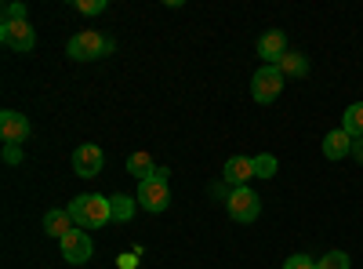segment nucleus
Returning <instances> with one entry per match:
<instances>
[{"label":"nucleus","mask_w":363,"mask_h":269,"mask_svg":"<svg viewBox=\"0 0 363 269\" xmlns=\"http://www.w3.org/2000/svg\"><path fill=\"white\" fill-rule=\"evenodd\" d=\"M58 248H62V258L69 265H84V262H91V255H95V244H91V233L87 229H73L69 236L58 241Z\"/></svg>","instance_id":"6"},{"label":"nucleus","mask_w":363,"mask_h":269,"mask_svg":"<svg viewBox=\"0 0 363 269\" xmlns=\"http://www.w3.org/2000/svg\"><path fill=\"white\" fill-rule=\"evenodd\" d=\"M109 51H113V40L102 37L99 29H80V33L69 37V44H66V55L73 62H95V58H106Z\"/></svg>","instance_id":"2"},{"label":"nucleus","mask_w":363,"mask_h":269,"mask_svg":"<svg viewBox=\"0 0 363 269\" xmlns=\"http://www.w3.org/2000/svg\"><path fill=\"white\" fill-rule=\"evenodd\" d=\"M167 204H171V190H167L164 178L153 175V178H145V182H138V207L160 215V212H167Z\"/></svg>","instance_id":"5"},{"label":"nucleus","mask_w":363,"mask_h":269,"mask_svg":"<svg viewBox=\"0 0 363 269\" xmlns=\"http://www.w3.org/2000/svg\"><path fill=\"white\" fill-rule=\"evenodd\" d=\"M73 8L80 15H102L106 11V0H73Z\"/></svg>","instance_id":"20"},{"label":"nucleus","mask_w":363,"mask_h":269,"mask_svg":"<svg viewBox=\"0 0 363 269\" xmlns=\"http://www.w3.org/2000/svg\"><path fill=\"white\" fill-rule=\"evenodd\" d=\"M73 229H77V222L69 219L66 207H62V212L55 207V212H48V215H44V233H48V236H58V241H62V236H69Z\"/></svg>","instance_id":"13"},{"label":"nucleus","mask_w":363,"mask_h":269,"mask_svg":"<svg viewBox=\"0 0 363 269\" xmlns=\"http://www.w3.org/2000/svg\"><path fill=\"white\" fill-rule=\"evenodd\" d=\"M153 171H157V164H153V157H149V153H131L128 157V175H135L138 182L153 178Z\"/></svg>","instance_id":"17"},{"label":"nucleus","mask_w":363,"mask_h":269,"mask_svg":"<svg viewBox=\"0 0 363 269\" xmlns=\"http://www.w3.org/2000/svg\"><path fill=\"white\" fill-rule=\"evenodd\" d=\"M0 44L11 48V51H33L37 33L29 22H0Z\"/></svg>","instance_id":"7"},{"label":"nucleus","mask_w":363,"mask_h":269,"mask_svg":"<svg viewBox=\"0 0 363 269\" xmlns=\"http://www.w3.org/2000/svg\"><path fill=\"white\" fill-rule=\"evenodd\" d=\"M102 164H106V157H102L99 146L84 142V146L73 149V171H77L80 178H95V175L102 171Z\"/></svg>","instance_id":"8"},{"label":"nucleus","mask_w":363,"mask_h":269,"mask_svg":"<svg viewBox=\"0 0 363 269\" xmlns=\"http://www.w3.org/2000/svg\"><path fill=\"white\" fill-rule=\"evenodd\" d=\"M135 265H138V255H135V251L120 255V269H135Z\"/></svg>","instance_id":"24"},{"label":"nucleus","mask_w":363,"mask_h":269,"mask_svg":"<svg viewBox=\"0 0 363 269\" xmlns=\"http://www.w3.org/2000/svg\"><path fill=\"white\" fill-rule=\"evenodd\" d=\"M0 138H4V146H22L29 138V121L18 109H4V113H0Z\"/></svg>","instance_id":"9"},{"label":"nucleus","mask_w":363,"mask_h":269,"mask_svg":"<svg viewBox=\"0 0 363 269\" xmlns=\"http://www.w3.org/2000/svg\"><path fill=\"white\" fill-rule=\"evenodd\" d=\"M342 131L352 135V138H363V102H352L342 113Z\"/></svg>","instance_id":"16"},{"label":"nucleus","mask_w":363,"mask_h":269,"mask_svg":"<svg viewBox=\"0 0 363 269\" xmlns=\"http://www.w3.org/2000/svg\"><path fill=\"white\" fill-rule=\"evenodd\" d=\"M26 15H29V11H26V4H18V0L4 8V22H29Z\"/></svg>","instance_id":"21"},{"label":"nucleus","mask_w":363,"mask_h":269,"mask_svg":"<svg viewBox=\"0 0 363 269\" xmlns=\"http://www.w3.org/2000/svg\"><path fill=\"white\" fill-rule=\"evenodd\" d=\"M323 157H327V160H345V157H352V135H345L342 128L327 131V138H323Z\"/></svg>","instance_id":"12"},{"label":"nucleus","mask_w":363,"mask_h":269,"mask_svg":"<svg viewBox=\"0 0 363 269\" xmlns=\"http://www.w3.org/2000/svg\"><path fill=\"white\" fill-rule=\"evenodd\" d=\"M109 207H113V222H131L138 200L128 197V193H116V197H109Z\"/></svg>","instance_id":"15"},{"label":"nucleus","mask_w":363,"mask_h":269,"mask_svg":"<svg viewBox=\"0 0 363 269\" xmlns=\"http://www.w3.org/2000/svg\"><path fill=\"white\" fill-rule=\"evenodd\" d=\"M280 92H284V73H280V66H262V70H255V77H251V95H255L258 106L277 102Z\"/></svg>","instance_id":"3"},{"label":"nucleus","mask_w":363,"mask_h":269,"mask_svg":"<svg viewBox=\"0 0 363 269\" xmlns=\"http://www.w3.org/2000/svg\"><path fill=\"white\" fill-rule=\"evenodd\" d=\"M284 269H316V262H313L309 255H291V258L284 262Z\"/></svg>","instance_id":"22"},{"label":"nucleus","mask_w":363,"mask_h":269,"mask_svg":"<svg viewBox=\"0 0 363 269\" xmlns=\"http://www.w3.org/2000/svg\"><path fill=\"white\" fill-rule=\"evenodd\" d=\"M225 212H229L233 222H255V219L262 215V200H258V193H255L251 186H240V190L229 193Z\"/></svg>","instance_id":"4"},{"label":"nucleus","mask_w":363,"mask_h":269,"mask_svg":"<svg viewBox=\"0 0 363 269\" xmlns=\"http://www.w3.org/2000/svg\"><path fill=\"white\" fill-rule=\"evenodd\" d=\"M222 178H225V186H233V190L247 186L251 178H255V157H229Z\"/></svg>","instance_id":"11"},{"label":"nucleus","mask_w":363,"mask_h":269,"mask_svg":"<svg viewBox=\"0 0 363 269\" xmlns=\"http://www.w3.org/2000/svg\"><path fill=\"white\" fill-rule=\"evenodd\" d=\"M69 219L77 222V229H102L113 222V207H109V197H99V193H84L77 200H69Z\"/></svg>","instance_id":"1"},{"label":"nucleus","mask_w":363,"mask_h":269,"mask_svg":"<svg viewBox=\"0 0 363 269\" xmlns=\"http://www.w3.org/2000/svg\"><path fill=\"white\" fill-rule=\"evenodd\" d=\"M4 160L8 164H22V149L18 146H4Z\"/></svg>","instance_id":"23"},{"label":"nucleus","mask_w":363,"mask_h":269,"mask_svg":"<svg viewBox=\"0 0 363 269\" xmlns=\"http://www.w3.org/2000/svg\"><path fill=\"white\" fill-rule=\"evenodd\" d=\"M287 55V37L284 29H269V33L258 37V58H265V66H277Z\"/></svg>","instance_id":"10"},{"label":"nucleus","mask_w":363,"mask_h":269,"mask_svg":"<svg viewBox=\"0 0 363 269\" xmlns=\"http://www.w3.org/2000/svg\"><path fill=\"white\" fill-rule=\"evenodd\" d=\"M277 66H280L284 77H306V73H309V58L301 55V51H287Z\"/></svg>","instance_id":"14"},{"label":"nucleus","mask_w":363,"mask_h":269,"mask_svg":"<svg viewBox=\"0 0 363 269\" xmlns=\"http://www.w3.org/2000/svg\"><path fill=\"white\" fill-rule=\"evenodd\" d=\"M316 269H349V255H345V251H327V255L316 262Z\"/></svg>","instance_id":"19"},{"label":"nucleus","mask_w":363,"mask_h":269,"mask_svg":"<svg viewBox=\"0 0 363 269\" xmlns=\"http://www.w3.org/2000/svg\"><path fill=\"white\" fill-rule=\"evenodd\" d=\"M255 175L258 178H272V175H277V157H272V153H258L255 157Z\"/></svg>","instance_id":"18"},{"label":"nucleus","mask_w":363,"mask_h":269,"mask_svg":"<svg viewBox=\"0 0 363 269\" xmlns=\"http://www.w3.org/2000/svg\"><path fill=\"white\" fill-rule=\"evenodd\" d=\"M352 157L363 164V138H352Z\"/></svg>","instance_id":"25"}]
</instances>
